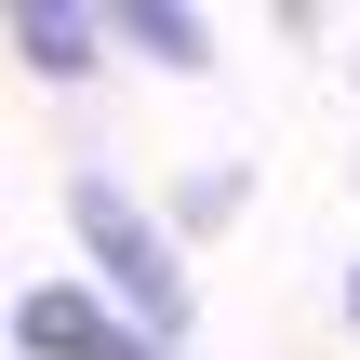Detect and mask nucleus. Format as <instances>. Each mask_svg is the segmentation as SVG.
<instances>
[{"instance_id": "obj_1", "label": "nucleus", "mask_w": 360, "mask_h": 360, "mask_svg": "<svg viewBox=\"0 0 360 360\" xmlns=\"http://www.w3.org/2000/svg\"><path fill=\"white\" fill-rule=\"evenodd\" d=\"M67 214H80V254L107 267V294H120V307H134L147 334H187V281H174V254H160V227H147V214H134L120 187H94V174L67 187Z\"/></svg>"}, {"instance_id": "obj_2", "label": "nucleus", "mask_w": 360, "mask_h": 360, "mask_svg": "<svg viewBox=\"0 0 360 360\" xmlns=\"http://www.w3.org/2000/svg\"><path fill=\"white\" fill-rule=\"evenodd\" d=\"M13 347H27V360H134V334H120L94 294H67V281H27V294H13Z\"/></svg>"}, {"instance_id": "obj_3", "label": "nucleus", "mask_w": 360, "mask_h": 360, "mask_svg": "<svg viewBox=\"0 0 360 360\" xmlns=\"http://www.w3.org/2000/svg\"><path fill=\"white\" fill-rule=\"evenodd\" d=\"M94 40H107L94 13H53V0H27V13H13V53H27L40 80H94Z\"/></svg>"}, {"instance_id": "obj_4", "label": "nucleus", "mask_w": 360, "mask_h": 360, "mask_svg": "<svg viewBox=\"0 0 360 360\" xmlns=\"http://www.w3.org/2000/svg\"><path fill=\"white\" fill-rule=\"evenodd\" d=\"M120 40H134L147 67H200V13H160V0H134V13H120Z\"/></svg>"}, {"instance_id": "obj_5", "label": "nucleus", "mask_w": 360, "mask_h": 360, "mask_svg": "<svg viewBox=\"0 0 360 360\" xmlns=\"http://www.w3.org/2000/svg\"><path fill=\"white\" fill-rule=\"evenodd\" d=\"M347 334H360V267H347Z\"/></svg>"}]
</instances>
